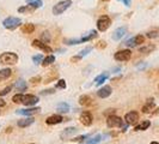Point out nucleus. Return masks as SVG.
I'll list each match as a JSON object with an SVG mask.
<instances>
[{
    "mask_svg": "<svg viewBox=\"0 0 159 144\" xmlns=\"http://www.w3.org/2000/svg\"><path fill=\"white\" fill-rule=\"evenodd\" d=\"M18 55L13 52H4L0 54V64L2 65H16L18 63Z\"/></svg>",
    "mask_w": 159,
    "mask_h": 144,
    "instance_id": "1",
    "label": "nucleus"
},
{
    "mask_svg": "<svg viewBox=\"0 0 159 144\" xmlns=\"http://www.w3.org/2000/svg\"><path fill=\"white\" fill-rule=\"evenodd\" d=\"M20 23H22L20 18H17V17H12V16L7 17V18H5L2 21L4 28L8 29V30H15V29H17L20 25Z\"/></svg>",
    "mask_w": 159,
    "mask_h": 144,
    "instance_id": "2",
    "label": "nucleus"
},
{
    "mask_svg": "<svg viewBox=\"0 0 159 144\" xmlns=\"http://www.w3.org/2000/svg\"><path fill=\"white\" fill-rule=\"evenodd\" d=\"M72 5V0H62V1H59L56 5H54L53 7V15H61L64 13L67 8H70V6Z\"/></svg>",
    "mask_w": 159,
    "mask_h": 144,
    "instance_id": "3",
    "label": "nucleus"
},
{
    "mask_svg": "<svg viewBox=\"0 0 159 144\" xmlns=\"http://www.w3.org/2000/svg\"><path fill=\"white\" fill-rule=\"evenodd\" d=\"M111 25V19L109 16H101L97 21V29L101 32L107 31L109 29V26Z\"/></svg>",
    "mask_w": 159,
    "mask_h": 144,
    "instance_id": "4",
    "label": "nucleus"
},
{
    "mask_svg": "<svg viewBox=\"0 0 159 144\" xmlns=\"http://www.w3.org/2000/svg\"><path fill=\"white\" fill-rule=\"evenodd\" d=\"M125 124V120H122L117 115H109L107 119V125L108 127H122V125Z\"/></svg>",
    "mask_w": 159,
    "mask_h": 144,
    "instance_id": "5",
    "label": "nucleus"
},
{
    "mask_svg": "<svg viewBox=\"0 0 159 144\" xmlns=\"http://www.w3.org/2000/svg\"><path fill=\"white\" fill-rule=\"evenodd\" d=\"M115 60L117 61H128L132 58V52L129 49H123V50H119L115 53Z\"/></svg>",
    "mask_w": 159,
    "mask_h": 144,
    "instance_id": "6",
    "label": "nucleus"
},
{
    "mask_svg": "<svg viewBox=\"0 0 159 144\" xmlns=\"http://www.w3.org/2000/svg\"><path fill=\"white\" fill-rule=\"evenodd\" d=\"M79 120L84 126H91V125H92V121H93V118H92V114L90 112L84 111V112L80 114Z\"/></svg>",
    "mask_w": 159,
    "mask_h": 144,
    "instance_id": "7",
    "label": "nucleus"
},
{
    "mask_svg": "<svg viewBox=\"0 0 159 144\" xmlns=\"http://www.w3.org/2000/svg\"><path fill=\"white\" fill-rule=\"evenodd\" d=\"M143 42H145V36H143V35H136V36L129 39L126 42V46L127 47H136L139 45H143Z\"/></svg>",
    "mask_w": 159,
    "mask_h": 144,
    "instance_id": "8",
    "label": "nucleus"
},
{
    "mask_svg": "<svg viewBox=\"0 0 159 144\" xmlns=\"http://www.w3.org/2000/svg\"><path fill=\"white\" fill-rule=\"evenodd\" d=\"M31 45H32V47L34 48H37V49L43 50V52H46V53H53V49L49 47L47 43L42 42L41 40H34Z\"/></svg>",
    "mask_w": 159,
    "mask_h": 144,
    "instance_id": "9",
    "label": "nucleus"
},
{
    "mask_svg": "<svg viewBox=\"0 0 159 144\" xmlns=\"http://www.w3.org/2000/svg\"><path fill=\"white\" fill-rule=\"evenodd\" d=\"M39 102V97L36 95H31V94H28V95L23 96V101L22 103L26 107H30V106H35V104Z\"/></svg>",
    "mask_w": 159,
    "mask_h": 144,
    "instance_id": "10",
    "label": "nucleus"
},
{
    "mask_svg": "<svg viewBox=\"0 0 159 144\" xmlns=\"http://www.w3.org/2000/svg\"><path fill=\"white\" fill-rule=\"evenodd\" d=\"M139 120V114L135 111H132V112H128L125 115V121L127 122L128 125H135Z\"/></svg>",
    "mask_w": 159,
    "mask_h": 144,
    "instance_id": "11",
    "label": "nucleus"
},
{
    "mask_svg": "<svg viewBox=\"0 0 159 144\" xmlns=\"http://www.w3.org/2000/svg\"><path fill=\"white\" fill-rule=\"evenodd\" d=\"M111 93H112V89L110 85H104V87H102V88L97 91V95H98V97H101V98H107V97H109V96L111 95Z\"/></svg>",
    "mask_w": 159,
    "mask_h": 144,
    "instance_id": "12",
    "label": "nucleus"
},
{
    "mask_svg": "<svg viewBox=\"0 0 159 144\" xmlns=\"http://www.w3.org/2000/svg\"><path fill=\"white\" fill-rule=\"evenodd\" d=\"M41 111L40 107H35V108H26V109H18L17 111V114L19 115H24V117H30V115H34L36 113H39Z\"/></svg>",
    "mask_w": 159,
    "mask_h": 144,
    "instance_id": "13",
    "label": "nucleus"
},
{
    "mask_svg": "<svg viewBox=\"0 0 159 144\" xmlns=\"http://www.w3.org/2000/svg\"><path fill=\"white\" fill-rule=\"evenodd\" d=\"M126 31H127V28L126 26H121V28H117L115 31L112 32V40L114 41H119L121 40L125 35H126Z\"/></svg>",
    "mask_w": 159,
    "mask_h": 144,
    "instance_id": "14",
    "label": "nucleus"
},
{
    "mask_svg": "<svg viewBox=\"0 0 159 144\" xmlns=\"http://www.w3.org/2000/svg\"><path fill=\"white\" fill-rule=\"evenodd\" d=\"M62 121H64V118H62L61 115H59V114L50 115V117H48L47 120H46V122H47L48 125H56V124H61Z\"/></svg>",
    "mask_w": 159,
    "mask_h": 144,
    "instance_id": "15",
    "label": "nucleus"
},
{
    "mask_svg": "<svg viewBox=\"0 0 159 144\" xmlns=\"http://www.w3.org/2000/svg\"><path fill=\"white\" fill-rule=\"evenodd\" d=\"M34 121H35L34 118H31V117H26V118H24V119L18 120L17 125H18L19 127H28V126H30L31 124H34Z\"/></svg>",
    "mask_w": 159,
    "mask_h": 144,
    "instance_id": "16",
    "label": "nucleus"
},
{
    "mask_svg": "<svg viewBox=\"0 0 159 144\" xmlns=\"http://www.w3.org/2000/svg\"><path fill=\"white\" fill-rule=\"evenodd\" d=\"M154 108H156V103H154L153 98H148L143 107V113H151Z\"/></svg>",
    "mask_w": 159,
    "mask_h": 144,
    "instance_id": "17",
    "label": "nucleus"
},
{
    "mask_svg": "<svg viewBox=\"0 0 159 144\" xmlns=\"http://www.w3.org/2000/svg\"><path fill=\"white\" fill-rule=\"evenodd\" d=\"M97 36H98L97 31H96V30H91V31H89L88 34H85V35L80 39V42H81V43L88 42V41H91V40H93V39H96Z\"/></svg>",
    "mask_w": 159,
    "mask_h": 144,
    "instance_id": "18",
    "label": "nucleus"
},
{
    "mask_svg": "<svg viewBox=\"0 0 159 144\" xmlns=\"http://www.w3.org/2000/svg\"><path fill=\"white\" fill-rule=\"evenodd\" d=\"M77 132H78V128H77V127H67V128H65L64 131H62V133H61V136H60V137L64 139V138H67V137L75 135Z\"/></svg>",
    "mask_w": 159,
    "mask_h": 144,
    "instance_id": "19",
    "label": "nucleus"
},
{
    "mask_svg": "<svg viewBox=\"0 0 159 144\" xmlns=\"http://www.w3.org/2000/svg\"><path fill=\"white\" fill-rule=\"evenodd\" d=\"M11 76H12V70H11V69L6 67V69H2V70H0V82L8 79Z\"/></svg>",
    "mask_w": 159,
    "mask_h": 144,
    "instance_id": "20",
    "label": "nucleus"
},
{
    "mask_svg": "<svg viewBox=\"0 0 159 144\" xmlns=\"http://www.w3.org/2000/svg\"><path fill=\"white\" fill-rule=\"evenodd\" d=\"M79 103H80V106H85V107H88V106H91L93 102H92V98H91L89 95H81L79 97Z\"/></svg>",
    "mask_w": 159,
    "mask_h": 144,
    "instance_id": "21",
    "label": "nucleus"
},
{
    "mask_svg": "<svg viewBox=\"0 0 159 144\" xmlns=\"http://www.w3.org/2000/svg\"><path fill=\"white\" fill-rule=\"evenodd\" d=\"M109 78V72H104V73H101L99 76H97L95 78V83L97 85H101L103 84L105 80Z\"/></svg>",
    "mask_w": 159,
    "mask_h": 144,
    "instance_id": "22",
    "label": "nucleus"
},
{
    "mask_svg": "<svg viewBox=\"0 0 159 144\" xmlns=\"http://www.w3.org/2000/svg\"><path fill=\"white\" fill-rule=\"evenodd\" d=\"M15 88H16V90L18 91V94H22L23 91L26 90L28 84H26V82H24V80H18L16 84H15Z\"/></svg>",
    "mask_w": 159,
    "mask_h": 144,
    "instance_id": "23",
    "label": "nucleus"
},
{
    "mask_svg": "<svg viewBox=\"0 0 159 144\" xmlns=\"http://www.w3.org/2000/svg\"><path fill=\"white\" fill-rule=\"evenodd\" d=\"M151 126V121L150 120H143V122H140L139 125H136L134 127V131H145Z\"/></svg>",
    "mask_w": 159,
    "mask_h": 144,
    "instance_id": "24",
    "label": "nucleus"
},
{
    "mask_svg": "<svg viewBox=\"0 0 159 144\" xmlns=\"http://www.w3.org/2000/svg\"><path fill=\"white\" fill-rule=\"evenodd\" d=\"M20 29H22V32H23V34H28V35H29V34H32V32L35 31V25L32 23L23 24Z\"/></svg>",
    "mask_w": 159,
    "mask_h": 144,
    "instance_id": "25",
    "label": "nucleus"
},
{
    "mask_svg": "<svg viewBox=\"0 0 159 144\" xmlns=\"http://www.w3.org/2000/svg\"><path fill=\"white\" fill-rule=\"evenodd\" d=\"M56 109L60 113H68L70 112V104L66 102H60L56 106Z\"/></svg>",
    "mask_w": 159,
    "mask_h": 144,
    "instance_id": "26",
    "label": "nucleus"
},
{
    "mask_svg": "<svg viewBox=\"0 0 159 144\" xmlns=\"http://www.w3.org/2000/svg\"><path fill=\"white\" fill-rule=\"evenodd\" d=\"M54 61H55V56L53 55V54H49V55L46 56V58L43 59V61H42V66H43V67H47V66L53 64Z\"/></svg>",
    "mask_w": 159,
    "mask_h": 144,
    "instance_id": "27",
    "label": "nucleus"
},
{
    "mask_svg": "<svg viewBox=\"0 0 159 144\" xmlns=\"http://www.w3.org/2000/svg\"><path fill=\"white\" fill-rule=\"evenodd\" d=\"M154 49H156L154 45H146V46H143V47L140 48L139 52L143 53V54H148V53H151L152 50H154Z\"/></svg>",
    "mask_w": 159,
    "mask_h": 144,
    "instance_id": "28",
    "label": "nucleus"
},
{
    "mask_svg": "<svg viewBox=\"0 0 159 144\" xmlns=\"http://www.w3.org/2000/svg\"><path fill=\"white\" fill-rule=\"evenodd\" d=\"M36 8L30 6V5H25V6H22V7L18 8V12L19 13H32Z\"/></svg>",
    "mask_w": 159,
    "mask_h": 144,
    "instance_id": "29",
    "label": "nucleus"
},
{
    "mask_svg": "<svg viewBox=\"0 0 159 144\" xmlns=\"http://www.w3.org/2000/svg\"><path fill=\"white\" fill-rule=\"evenodd\" d=\"M26 4L35 8H40V7H42V5H43L42 0H26Z\"/></svg>",
    "mask_w": 159,
    "mask_h": 144,
    "instance_id": "30",
    "label": "nucleus"
},
{
    "mask_svg": "<svg viewBox=\"0 0 159 144\" xmlns=\"http://www.w3.org/2000/svg\"><path fill=\"white\" fill-rule=\"evenodd\" d=\"M101 141H102V136H101V135H97V136L93 137V138L89 139L88 142H86V144H98Z\"/></svg>",
    "mask_w": 159,
    "mask_h": 144,
    "instance_id": "31",
    "label": "nucleus"
},
{
    "mask_svg": "<svg viewBox=\"0 0 159 144\" xmlns=\"http://www.w3.org/2000/svg\"><path fill=\"white\" fill-rule=\"evenodd\" d=\"M43 55L42 54H37V55H34L32 56V61H34V64H42V61H43Z\"/></svg>",
    "mask_w": 159,
    "mask_h": 144,
    "instance_id": "32",
    "label": "nucleus"
},
{
    "mask_svg": "<svg viewBox=\"0 0 159 144\" xmlns=\"http://www.w3.org/2000/svg\"><path fill=\"white\" fill-rule=\"evenodd\" d=\"M23 94H16V95L12 97V101L15 102V103H22V101H23Z\"/></svg>",
    "mask_w": 159,
    "mask_h": 144,
    "instance_id": "33",
    "label": "nucleus"
},
{
    "mask_svg": "<svg viewBox=\"0 0 159 144\" xmlns=\"http://www.w3.org/2000/svg\"><path fill=\"white\" fill-rule=\"evenodd\" d=\"M41 39H42V42H44V43H49V41H50V35H49V32H42V35H41Z\"/></svg>",
    "mask_w": 159,
    "mask_h": 144,
    "instance_id": "34",
    "label": "nucleus"
},
{
    "mask_svg": "<svg viewBox=\"0 0 159 144\" xmlns=\"http://www.w3.org/2000/svg\"><path fill=\"white\" fill-rule=\"evenodd\" d=\"M146 36H147V37H150V39L158 37V36H159V30H152V31H148L147 34H146Z\"/></svg>",
    "mask_w": 159,
    "mask_h": 144,
    "instance_id": "35",
    "label": "nucleus"
},
{
    "mask_svg": "<svg viewBox=\"0 0 159 144\" xmlns=\"http://www.w3.org/2000/svg\"><path fill=\"white\" fill-rule=\"evenodd\" d=\"M97 49H104V48H107V42L105 41H98L97 43H96V46H95Z\"/></svg>",
    "mask_w": 159,
    "mask_h": 144,
    "instance_id": "36",
    "label": "nucleus"
},
{
    "mask_svg": "<svg viewBox=\"0 0 159 144\" xmlns=\"http://www.w3.org/2000/svg\"><path fill=\"white\" fill-rule=\"evenodd\" d=\"M41 79H42V78H41V76H35V77L30 78V80H29V82L31 83L32 85H36V84H39V83H40Z\"/></svg>",
    "mask_w": 159,
    "mask_h": 144,
    "instance_id": "37",
    "label": "nucleus"
},
{
    "mask_svg": "<svg viewBox=\"0 0 159 144\" xmlns=\"http://www.w3.org/2000/svg\"><path fill=\"white\" fill-rule=\"evenodd\" d=\"M66 80L65 79H59V82L56 83V88L57 89H66Z\"/></svg>",
    "mask_w": 159,
    "mask_h": 144,
    "instance_id": "38",
    "label": "nucleus"
},
{
    "mask_svg": "<svg viewBox=\"0 0 159 144\" xmlns=\"http://www.w3.org/2000/svg\"><path fill=\"white\" fill-rule=\"evenodd\" d=\"M92 50V47H86L85 49H83V50H80V53H79V55L83 58V56H85V55H88L89 53Z\"/></svg>",
    "mask_w": 159,
    "mask_h": 144,
    "instance_id": "39",
    "label": "nucleus"
},
{
    "mask_svg": "<svg viewBox=\"0 0 159 144\" xmlns=\"http://www.w3.org/2000/svg\"><path fill=\"white\" fill-rule=\"evenodd\" d=\"M11 89H12V85H8V87H6L5 89H2L1 91H0V96H5L7 95L8 93L11 91Z\"/></svg>",
    "mask_w": 159,
    "mask_h": 144,
    "instance_id": "40",
    "label": "nucleus"
},
{
    "mask_svg": "<svg viewBox=\"0 0 159 144\" xmlns=\"http://www.w3.org/2000/svg\"><path fill=\"white\" fill-rule=\"evenodd\" d=\"M89 135H86V136H79L77 137V138H74V139H72V141H74V142H81V141H84V139H88L89 138Z\"/></svg>",
    "mask_w": 159,
    "mask_h": 144,
    "instance_id": "41",
    "label": "nucleus"
},
{
    "mask_svg": "<svg viewBox=\"0 0 159 144\" xmlns=\"http://www.w3.org/2000/svg\"><path fill=\"white\" fill-rule=\"evenodd\" d=\"M54 89H48V90H43L41 91V95H47V94H54Z\"/></svg>",
    "mask_w": 159,
    "mask_h": 144,
    "instance_id": "42",
    "label": "nucleus"
},
{
    "mask_svg": "<svg viewBox=\"0 0 159 144\" xmlns=\"http://www.w3.org/2000/svg\"><path fill=\"white\" fill-rule=\"evenodd\" d=\"M80 59H81V56H80V55L72 56V58H71V61H72V63H78Z\"/></svg>",
    "mask_w": 159,
    "mask_h": 144,
    "instance_id": "43",
    "label": "nucleus"
},
{
    "mask_svg": "<svg viewBox=\"0 0 159 144\" xmlns=\"http://www.w3.org/2000/svg\"><path fill=\"white\" fill-rule=\"evenodd\" d=\"M122 2H123V5H126V6H130V2H132V0H121Z\"/></svg>",
    "mask_w": 159,
    "mask_h": 144,
    "instance_id": "44",
    "label": "nucleus"
},
{
    "mask_svg": "<svg viewBox=\"0 0 159 144\" xmlns=\"http://www.w3.org/2000/svg\"><path fill=\"white\" fill-rule=\"evenodd\" d=\"M5 106H6V102H5L2 98H0V108H1V107H5Z\"/></svg>",
    "mask_w": 159,
    "mask_h": 144,
    "instance_id": "45",
    "label": "nucleus"
},
{
    "mask_svg": "<svg viewBox=\"0 0 159 144\" xmlns=\"http://www.w3.org/2000/svg\"><path fill=\"white\" fill-rule=\"evenodd\" d=\"M145 67H146V64H140V65H138V69H140V70H141V69H145Z\"/></svg>",
    "mask_w": 159,
    "mask_h": 144,
    "instance_id": "46",
    "label": "nucleus"
},
{
    "mask_svg": "<svg viewBox=\"0 0 159 144\" xmlns=\"http://www.w3.org/2000/svg\"><path fill=\"white\" fill-rule=\"evenodd\" d=\"M114 71H115V72H119L120 71V67H116V69H115Z\"/></svg>",
    "mask_w": 159,
    "mask_h": 144,
    "instance_id": "47",
    "label": "nucleus"
},
{
    "mask_svg": "<svg viewBox=\"0 0 159 144\" xmlns=\"http://www.w3.org/2000/svg\"><path fill=\"white\" fill-rule=\"evenodd\" d=\"M151 144H159V143H158V142H152Z\"/></svg>",
    "mask_w": 159,
    "mask_h": 144,
    "instance_id": "48",
    "label": "nucleus"
},
{
    "mask_svg": "<svg viewBox=\"0 0 159 144\" xmlns=\"http://www.w3.org/2000/svg\"><path fill=\"white\" fill-rule=\"evenodd\" d=\"M103 1H110V0H103Z\"/></svg>",
    "mask_w": 159,
    "mask_h": 144,
    "instance_id": "49",
    "label": "nucleus"
},
{
    "mask_svg": "<svg viewBox=\"0 0 159 144\" xmlns=\"http://www.w3.org/2000/svg\"><path fill=\"white\" fill-rule=\"evenodd\" d=\"M83 144H86V143H83Z\"/></svg>",
    "mask_w": 159,
    "mask_h": 144,
    "instance_id": "50",
    "label": "nucleus"
},
{
    "mask_svg": "<svg viewBox=\"0 0 159 144\" xmlns=\"http://www.w3.org/2000/svg\"><path fill=\"white\" fill-rule=\"evenodd\" d=\"M158 88H159V85H158Z\"/></svg>",
    "mask_w": 159,
    "mask_h": 144,
    "instance_id": "51",
    "label": "nucleus"
}]
</instances>
